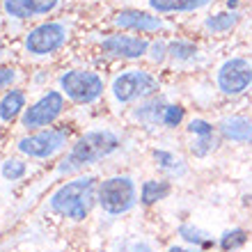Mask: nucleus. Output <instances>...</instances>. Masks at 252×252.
<instances>
[{
  "label": "nucleus",
  "mask_w": 252,
  "mask_h": 252,
  "mask_svg": "<svg viewBox=\"0 0 252 252\" xmlns=\"http://www.w3.org/2000/svg\"><path fill=\"white\" fill-rule=\"evenodd\" d=\"M94 199V177H78L66 181L51 197V209L71 220H85Z\"/></svg>",
  "instance_id": "f257e3e1"
},
{
  "label": "nucleus",
  "mask_w": 252,
  "mask_h": 252,
  "mask_svg": "<svg viewBox=\"0 0 252 252\" xmlns=\"http://www.w3.org/2000/svg\"><path fill=\"white\" fill-rule=\"evenodd\" d=\"M117 147H120V138L113 131H90L73 145L60 170L64 172V170H76V167L96 163V160L110 156Z\"/></svg>",
  "instance_id": "f03ea898"
},
{
  "label": "nucleus",
  "mask_w": 252,
  "mask_h": 252,
  "mask_svg": "<svg viewBox=\"0 0 252 252\" xmlns=\"http://www.w3.org/2000/svg\"><path fill=\"white\" fill-rule=\"evenodd\" d=\"M99 204L110 216L131 211L135 204V184L128 177H110L99 188Z\"/></svg>",
  "instance_id": "7ed1b4c3"
},
{
  "label": "nucleus",
  "mask_w": 252,
  "mask_h": 252,
  "mask_svg": "<svg viewBox=\"0 0 252 252\" xmlns=\"http://www.w3.org/2000/svg\"><path fill=\"white\" fill-rule=\"evenodd\" d=\"M60 87L76 103H92L103 94V78L94 71L71 69L60 76Z\"/></svg>",
  "instance_id": "20e7f679"
},
{
  "label": "nucleus",
  "mask_w": 252,
  "mask_h": 252,
  "mask_svg": "<svg viewBox=\"0 0 252 252\" xmlns=\"http://www.w3.org/2000/svg\"><path fill=\"white\" fill-rule=\"evenodd\" d=\"M158 90V83L152 73L140 71V69H131L126 73H120L113 80V94L120 103H131L135 99H145L149 94Z\"/></svg>",
  "instance_id": "39448f33"
},
{
  "label": "nucleus",
  "mask_w": 252,
  "mask_h": 252,
  "mask_svg": "<svg viewBox=\"0 0 252 252\" xmlns=\"http://www.w3.org/2000/svg\"><path fill=\"white\" fill-rule=\"evenodd\" d=\"M66 41V28L62 23H41L26 37V51L32 55H51Z\"/></svg>",
  "instance_id": "423d86ee"
},
{
  "label": "nucleus",
  "mask_w": 252,
  "mask_h": 252,
  "mask_svg": "<svg viewBox=\"0 0 252 252\" xmlns=\"http://www.w3.org/2000/svg\"><path fill=\"white\" fill-rule=\"evenodd\" d=\"M62 110H64V96H62L60 92L51 90V92L44 94L37 103L26 108L21 122H23L26 128H41V126L53 124V122L62 115Z\"/></svg>",
  "instance_id": "0eeeda50"
},
{
  "label": "nucleus",
  "mask_w": 252,
  "mask_h": 252,
  "mask_svg": "<svg viewBox=\"0 0 252 252\" xmlns=\"http://www.w3.org/2000/svg\"><path fill=\"white\" fill-rule=\"evenodd\" d=\"M66 145V131L60 128H48L34 135H28L19 142V152L30 156V158H51Z\"/></svg>",
  "instance_id": "6e6552de"
},
{
  "label": "nucleus",
  "mask_w": 252,
  "mask_h": 252,
  "mask_svg": "<svg viewBox=\"0 0 252 252\" xmlns=\"http://www.w3.org/2000/svg\"><path fill=\"white\" fill-rule=\"evenodd\" d=\"M252 83V64L243 58H232L218 69V87L225 94L246 92Z\"/></svg>",
  "instance_id": "1a4fd4ad"
},
{
  "label": "nucleus",
  "mask_w": 252,
  "mask_h": 252,
  "mask_svg": "<svg viewBox=\"0 0 252 252\" xmlns=\"http://www.w3.org/2000/svg\"><path fill=\"white\" fill-rule=\"evenodd\" d=\"M101 51L106 55H113V58L135 60V58H142V55L149 51V44H147V39H140V37L113 34V37H108V39L101 41Z\"/></svg>",
  "instance_id": "9d476101"
},
{
  "label": "nucleus",
  "mask_w": 252,
  "mask_h": 252,
  "mask_svg": "<svg viewBox=\"0 0 252 252\" xmlns=\"http://www.w3.org/2000/svg\"><path fill=\"white\" fill-rule=\"evenodd\" d=\"M115 23L124 30H140V32H156L163 28V21L158 16H152L147 12H138V9H128V12H120L115 16Z\"/></svg>",
  "instance_id": "9b49d317"
},
{
  "label": "nucleus",
  "mask_w": 252,
  "mask_h": 252,
  "mask_svg": "<svg viewBox=\"0 0 252 252\" xmlns=\"http://www.w3.org/2000/svg\"><path fill=\"white\" fill-rule=\"evenodd\" d=\"M58 0H5V12L14 19H32L55 9Z\"/></svg>",
  "instance_id": "f8f14e48"
},
{
  "label": "nucleus",
  "mask_w": 252,
  "mask_h": 252,
  "mask_svg": "<svg viewBox=\"0 0 252 252\" xmlns=\"http://www.w3.org/2000/svg\"><path fill=\"white\" fill-rule=\"evenodd\" d=\"M225 138L234 140V142H252V122L246 117H227L220 124Z\"/></svg>",
  "instance_id": "ddd939ff"
},
{
  "label": "nucleus",
  "mask_w": 252,
  "mask_h": 252,
  "mask_svg": "<svg viewBox=\"0 0 252 252\" xmlns=\"http://www.w3.org/2000/svg\"><path fill=\"white\" fill-rule=\"evenodd\" d=\"M26 108V94L21 90H12L0 99V120L12 122L21 115V110Z\"/></svg>",
  "instance_id": "4468645a"
},
{
  "label": "nucleus",
  "mask_w": 252,
  "mask_h": 252,
  "mask_svg": "<svg viewBox=\"0 0 252 252\" xmlns=\"http://www.w3.org/2000/svg\"><path fill=\"white\" fill-rule=\"evenodd\" d=\"M209 2L211 0H149L152 9L156 12H192Z\"/></svg>",
  "instance_id": "2eb2a0df"
},
{
  "label": "nucleus",
  "mask_w": 252,
  "mask_h": 252,
  "mask_svg": "<svg viewBox=\"0 0 252 252\" xmlns=\"http://www.w3.org/2000/svg\"><path fill=\"white\" fill-rule=\"evenodd\" d=\"M167 192H170V184H165V181H145L142 184V192H140V199L145 204H154V202L167 197Z\"/></svg>",
  "instance_id": "dca6fc26"
},
{
  "label": "nucleus",
  "mask_w": 252,
  "mask_h": 252,
  "mask_svg": "<svg viewBox=\"0 0 252 252\" xmlns=\"http://www.w3.org/2000/svg\"><path fill=\"white\" fill-rule=\"evenodd\" d=\"M236 26V14H229V12H222V14H216L211 19H206V28L211 32H227Z\"/></svg>",
  "instance_id": "f3484780"
},
{
  "label": "nucleus",
  "mask_w": 252,
  "mask_h": 252,
  "mask_svg": "<svg viewBox=\"0 0 252 252\" xmlns=\"http://www.w3.org/2000/svg\"><path fill=\"white\" fill-rule=\"evenodd\" d=\"M26 172H28V165L23 160L12 158V160H5V163H2V177H5L7 181H19L21 177H26Z\"/></svg>",
  "instance_id": "a211bd4d"
},
{
  "label": "nucleus",
  "mask_w": 252,
  "mask_h": 252,
  "mask_svg": "<svg viewBox=\"0 0 252 252\" xmlns=\"http://www.w3.org/2000/svg\"><path fill=\"white\" fill-rule=\"evenodd\" d=\"M167 53H170V58H174V60H190L192 55L197 53V48L192 46V44H188V41H172V44L167 46Z\"/></svg>",
  "instance_id": "6ab92c4d"
},
{
  "label": "nucleus",
  "mask_w": 252,
  "mask_h": 252,
  "mask_svg": "<svg viewBox=\"0 0 252 252\" xmlns=\"http://www.w3.org/2000/svg\"><path fill=\"white\" fill-rule=\"evenodd\" d=\"M246 232L243 229H232V232H225L222 234V239H220V248L222 250H234V248H239L246 243Z\"/></svg>",
  "instance_id": "aec40b11"
},
{
  "label": "nucleus",
  "mask_w": 252,
  "mask_h": 252,
  "mask_svg": "<svg viewBox=\"0 0 252 252\" xmlns=\"http://www.w3.org/2000/svg\"><path fill=\"white\" fill-rule=\"evenodd\" d=\"M179 234H181V239H186L188 243H195V246H209V243H211V241L206 239L204 232H199V229H195V227H190V225H181Z\"/></svg>",
  "instance_id": "412c9836"
},
{
  "label": "nucleus",
  "mask_w": 252,
  "mask_h": 252,
  "mask_svg": "<svg viewBox=\"0 0 252 252\" xmlns=\"http://www.w3.org/2000/svg\"><path fill=\"white\" fill-rule=\"evenodd\" d=\"M163 124L165 126H179L184 120V108L181 106H165L163 108Z\"/></svg>",
  "instance_id": "4be33fe9"
},
{
  "label": "nucleus",
  "mask_w": 252,
  "mask_h": 252,
  "mask_svg": "<svg viewBox=\"0 0 252 252\" xmlns=\"http://www.w3.org/2000/svg\"><path fill=\"white\" fill-rule=\"evenodd\" d=\"M188 131L195 133L197 138H213V126L204 120H192L188 124Z\"/></svg>",
  "instance_id": "5701e85b"
},
{
  "label": "nucleus",
  "mask_w": 252,
  "mask_h": 252,
  "mask_svg": "<svg viewBox=\"0 0 252 252\" xmlns=\"http://www.w3.org/2000/svg\"><path fill=\"white\" fill-rule=\"evenodd\" d=\"M14 80H16V69H12V66H0V90L7 85H12Z\"/></svg>",
  "instance_id": "b1692460"
},
{
  "label": "nucleus",
  "mask_w": 252,
  "mask_h": 252,
  "mask_svg": "<svg viewBox=\"0 0 252 252\" xmlns=\"http://www.w3.org/2000/svg\"><path fill=\"white\" fill-rule=\"evenodd\" d=\"M154 156H156V160H158L163 167H177L181 163V160H177L172 154H167V152H156Z\"/></svg>",
  "instance_id": "393cba45"
},
{
  "label": "nucleus",
  "mask_w": 252,
  "mask_h": 252,
  "mask_svg": "<svg viewBox=\"0 0 252 252\" xmlns=\"http://www.w3.org/2000/svg\"><path fill=\"white\" fill-rule=\"evenodd\" d=\"M124 252H154L147 241H128L124 246Z\"/></svg>",
  "instance_id": "a878e982"
},
{
  "label": "nucleus",
  "mask_w": 252,
  "mask_h": 252,
  "mask_svg": "<svg viewBox=\"0 0 252 252\" xmlns=\"http://www.w3.org/2000/svg\"><path fill=\"white\" fill-rule=\"evenodd\" d=\"M165 53H167L165 44H154V48H152V60L154 62H160L163 58H165Z\"/></svg>",
  "instance_id": "bb28decb"
},
{
  "label": "nucleus",
  "mask_w": 252,
  "mask_h": 252,
  "mask_svg": "<svg viewBox=\"0 0 252 252\" xmlns=\"http://www.w3.org/2000/svg\"><path fill=\"white\" fill-rule=\"evenodd\" d=\"M167 252H199V250H186V248H177V246H174V248H170Z\"/></svg>",
  "instance_id": "cd10ccee"
}]
</instances>
